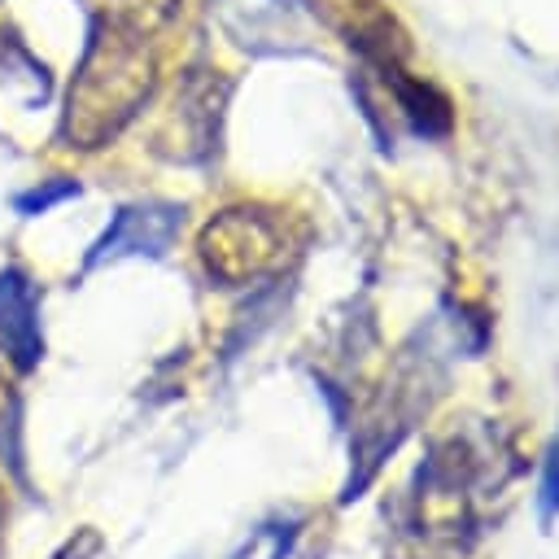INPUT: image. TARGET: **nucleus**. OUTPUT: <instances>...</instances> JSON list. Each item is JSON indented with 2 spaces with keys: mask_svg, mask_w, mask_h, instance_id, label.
I'll use <instances>...</instances> for the list:
<instances>
[{
  "mask_svg": "<svg viewBox=\"0 0 559 559\" xmlns=\"http://www.w3.org/2000/svg\"><path fill=\"white\" fill-rule=\"evenodd\" d=\"M542 507H546V515H555V511H559V441H555V450H550V459H546V476H542Z\"/></svg>",
  "mask_w": 559,
  "mask_h": 559,
  "instance_id": "0eeeda50",
  "label": "nucleus"
},
{
  "mask_svg": "<svg viewBox=\"0 0 559 559\" xmlns=\"http://www.w3.org/2000/svg\"><path fill=\"white\" fill-rule=\"evenodd\" d=\"M175 227H179L175 210H122L118 223L109 227L100 253H127V249H144V245H148V253H162L166 240L175 236Z\"/></svg>",
  "mask_w": 559,
  "mask_h": 559,
  "instance_id": "20e7f679",
  "label": "nucleus"
},
{
  "mask_svg": "<svg viewBox=\"0 0 559 559\" xmlns=\"http://www.w3.org/2000/svg\"><path fill=\"white\" fill-rule=\"evenodd\" d=\"M179 13V0H105V17L118 26H131L140 35H153Z\"/></svg>",
  "mask_w": 559,
  "mask_h": 559,
  "instance_id": "423d86ee",
  "label": "nucleus"
},
{
  "mask_svg": "<svg viewBox=\"0 0 559 559\" xmlns=\"http://www.w3.org/2000/svg\"><path fill=\"white\" fill-rule=\"evenodd\" d=\"M153 87V48L148 35L118 26V22H100L83 66L70 83V100H66V140L79 148H100L105 140H114L135 109L144 105Z\"/></svg>",
  "mask_w": 559,
  "mask_h": 559,
  "instance_id": "f257e3e1",
  "label": "nucleus"
},
{
  "mask_svg": "<svg viewBox=\"0 0 559 559\" xmlns=\"http://www.w3.org/2000/svg\"><path fill=\"white\" fill-rule=\"evenodd\" d=\"M280 253H284V231H280V218L266 210H249V205L223 210L201 231V258L210 275L227 284H245L262 275L266 266L280 262Z\"/></svg>",
  "mask_w": 559,
  "mask_h": 559,
  "instance_id": "f03ea898",
  "label": "nucleus"
},
{
  "mask_svg": "<svg viewBox=\"0 0 559 559\" xmlns=\"http://www.w3.org/2000/svg\"><path fill=\"white\" fill-rule=\"evenodd\" d=\"M0 328L13 341V349L22 354V362H35L39 341H35V297L17 275L0 280Z\"/></svg>",
  "mask_w": 559,
  "mask_h": 559,
  "instance_id": "39448f33",
  "label": "nucleus"
},
{
  "mask_svg": "<svg viewBox=\"0 0 559 559\" xmlns=\"http://www.w3.org/2000/svg\"><path fill=\"white\" fill-rule=\"evenodd\" d=\"M314 13H323V22L345 35V44L358 48L380 74L406 61V35L380 0H314Z\"/></svg>",
  "mask_w": 559,
  "mask_h": 559,
  "instance_id": "7ed1b4c3",
  "label": "nucleus"
}]
</instances>
